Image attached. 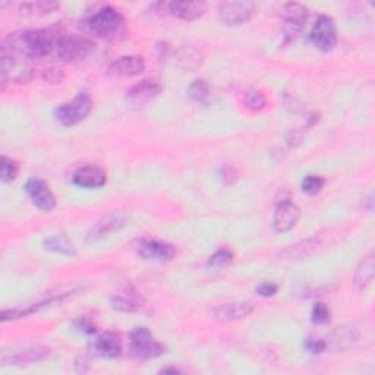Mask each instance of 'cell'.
Segmentation results:
<instances>
[{
	"label": "cell",
	"instance_id": "6da1fadb",
	"mask_svg": "<svg viewBox=\"0 0 375 375\" xmlns=\"http://www.w3.org/2000/svg\"><path fill=\"white\" fill-rule=\"evenodd\" d=\"M59 37L50 30H28L11 34L2 47L27 59H41L55 52Z\"/></svg>",
	"mask_w": 375,
	"mask_h": 375
},
{
	"label": "cell",
	"instance_id": "7a4b0ae2",
	"mask_svg": "<svg viewBox=\"0 0 375 375\" xmlns=\"http://www.w3.org/2000/svg\"><path fill=\"white\" fill-rule=\"evenodd\" d=\"M88 28L100 38L107 41H120L127 34V21L116 8L107 5L98 9L88 19Z\"/></svg>",
	"mask_w": 375,
	"mask_h": 375
},
{
	"label": "cell",
	"instance_id": "3957f363",
	"mask_svg": "<svg viewBox=\"0 0 375 375\" xmlns=\"http://www.w3.org/2000/svg\"><path fill=\"white\" fill-rule=\"evenodd\" d=\"M28 60L30 59L19 56L11 52V50L2 47V59H0V63H2V68H0V72H2V84L6 85L8 81L15 84L30 83L34 77V69Z\"/></svg>",
	"mask_w": 375,
	"mask_h": 375
},
{
	"label": "cell",
	"instance_id": "277c9868",
	"mask_svg": "<svg viewBox=\"0 0 375 375\" xmlns=\"http://www.w3.org/2000/svg\"><path fill=\"white\" fill-rule=\"evenodd\" d=\"M93 110V100L90 94L80 93L72 102L63 103L55 109V117L63 127H75L88 117Z\"/></svg>",
	"mask_w": 375,
	"mask_h": 375
},
{
	"label": "cell",
	"instance_id": "5b68a950",
	"mask_svg": "<svg viewBox=\"0 0 375 375\" xmlns=\"http://www.w3.org/2000/svg\"><path fill=\"white\" fill-rule=\"evenodd\" d=\"M131 352L138 359H154L166 352V347L154 339L147 327H135L130 334Z\"/></svg>",
	"mask_w": 375,
	"mask_h": 375
},
{
	"label": "cell",
	"instance_id": "8992f818",
	"mask_svg": "<svg viewBox=\"0 0 375 375\" xmlns=\"http://www.w3.org/2000/svg\"><path fill=\"white\" fill-rule=\"evenodd\" d=\"M94 48V44L80 36H60L56 46V56L60 62L72 63L85 59Z\"/></svg>",
	"mask_w": 375,
	"mask_h": 375
},
{
	"label": "cell",
	"instance_id": "52a82bcc",
	"mask_svg": "<svg viewBox=\"0 0 375 375\" xmlns=\"http://www.w3.org/2000/svg\"><path fill=\"white\" fill-rule=\"evenodd\" d=\"M283 19V40L285 44L295 41L305 28L308 19V9L297 2L286 4L282 9Z\"/></svg>",
	"mask_w": 375,
	"mask_h": 375
},
{
	"label": "cell",
	"instance_id": "ba28073f",
	"mask_svg": "<svg viewBox=\"0 0 375 375\" xmlns=\"http://www.w3.org/2000/svg\"><path fill=\"white\" fill-rule=\"evenodd\" d=\"M310 38L312 44L324 53H329L334 50L339 41L334 19L329 15H319L312 25Z\"/></svg>",
	"mask_w": 375,
	"mask_h": 375
},
{
	"label": "cell",
	"instance_id": "9c48e42d",
	"mask_svg": "<svg viewBox=\"0 0 375 375\" xmlns=\"http://www.w3.org/2000/svg\"><path fill=\"white\" fill-rule=\"evenodd\" d=\"M255 14V4L249 0H238V2H224L220 5L218 15L228 27H239L246 23Z\"/></svg>",
	"mask_w": 375,
	"mask_h": 375
},
{
	"label": "cell",
	"instance_id": "30bf717a",
	"mask_svg": "<svg viewBox=\"0 0 375 375\" xmlns=\"http://www.w3.org/2000/svg\"><path fill=\"white\" fill-rule=\"evenodd\" d=\"M134 248L138 257L147 261L167 263L176 257V248L157 239H139Z\"/></svg>",
	"mask_w": 375,
	"mask_h": 375
},
{
	"label": "cell",
	"instance_id": "8fae6325",
	"mask_svg": "<svg viewBox=\"0 0 375 375\" xmlns=\"http://www.w3.org/2000/svg\"><path fill=\"white\" fill-rule=\"evenodd\" d=\"M299 218H301V208H299L293 201H290V198H283L278 199L276 210L273 214V229L278 233H286L292 231Z\"/></svg>",
	"mask_w": 375,
	"mask_h": 375
},
{
	"label": "cell",
	"instance_id": "7c38bea8",
	"mask_svg": "<svg viewBox=\"0 0 375 375\" xmlns=\"http://www.w3.org/2000/svg\"><path fill=\"white\" fill-rule=\"evenodd\" d=\"M52 355V351L47 346H25L22 349L14 352H4L2 358H0V364L2 366H9V365H28V364H36L47 359Z\"/></svg>",
	"mask_w": 375,
	"mask_h": 375
},
{
	"label": "cell",
	"instance_id": "4fadbf2b",
	"mask_svg": "<svg viewBox=\"0 0 375 375\" xmlns=\"http://www.w3.org/2000/svg\"><path fill=\"white\" fill-rule=\"evenodd\" d=\"M125 224H127V216H125L122 211H113L102 217L94 224L87 235V242L97 243L100 241H103L112 233L120 231Z\"/></svg>",
	"mask_w": 375,
	"mask_h": 375
},
{
	"label": "cell",
	"instance_id": "5bb4252c",
	"mask_svg": "<svg viewBox=\"0 0 375 375\" xmlns=\"http://www.w3.org/2000/svg\"><path fill=\"white\" fill-rule=\"evenodd\" d=\"M25 192L30 196L31 203L41 211H52L56 207V196L43 179L31 178L25 184Z\"/></svg>",
	"mask_w": 375,
	"mask_h": 375
},
{
	"label": "cell",
	"instance_id": "9a60e30c",
	"mask_svg": "<svg viewBox=\"0 0 375 375\" xmlns=\"http://www.w3.org/2000/svg\"><path fill=\"white\" fill-rule=\"evenodd\" d=\"M145 70V60L141 56H122L113 60L107 73L113 78H132Z\"/></svg>",
	"mask_w": 375,
	"mask_h": 375
},
{
	"label": "cell",
	"instance_id": "2e32d148",
	"mask_svg": "<svg viewBox=\"0 0 375 375\" xmlns=\"http://www.w3.org/2000/svg\"><path fill=\"white\" fill-rule=\"evenodd\" d=\"M254 311L251 302H229L221 304L211 310V315L218 322H235L249 317Z\"/></svg>",
	"mask_w": 375,
	"mask_h": 375
},
{
	"label": "cell",
	"instance_id": "e0dca14e",
	"mask_svg": "<svg viewBox=\"0 0 375 375\" xmlns=\"http://www.w3.org/2000/svg\"><path fill=\"white\" fill-rule=\"evenodd\" d=\"M73 185L85 189H97L106 185L107 173L97 166H84L80 167L72 176Z\"/></svg>",
	"mask_w": 375,
	"mask_h": 375
},
{
	"label": "cell",
	"instance_id": "ac0fdd59",
	"mask_svg": "<svg viewBox=\"0 0 375 375\" xmlns=\"http://www.w3.org/2000/svg\"><path fill=\"white\" fill-rule=\"evenodd\" d=\"M169 15L182 19V21H195L201 18L207 12V4L204 2H191V0H176L166 5Z\"/></svg>",
	"mask_w": 375,
	"mask_h": 375
},
{
	"label": "cell",
	"instance_id": "d6986e66",
	"mask_svg": "<svg viewBox=\"0 0 375 375\" xmlns=\"http://www.w3.org/2000/svg\"><path fill=\"white\" fill-rule=\"evenodd\" d=\"M321 248V241L317 238H310L305 241L297 242L295 245L287 246L286 249L280 253V260L285 261H299V260H305L314 254H317Z\"/></svg>",
	"mask_w": 375,
	"mask_h": 375
},
{
	"label": "cell",
	"instance_id": "ffe728a7",
	"mask_svg": "<svg viewBox=\"0 0 375 375\" xmlns=\"http://www.w3.org/2000/svg\"><path fill=\"white\" fill-rule=\"evenodd\" d=\"M91 347L97 356L117 358L122 352V342L116 333L106 332L103 334H100L98 337H95Z\"/></svg>",
	"mask_w": 375,
	"mask_h": 375
},
{
	"label": "cell",
	"instance_id": "44dd1931",
	"mask_svg": "<svg viewBox=\"0 0 375 375\" xmlns=\"http://www.w3.org/2000/svg\"><path fill=\"white\" fill-rule=\"evenodd\" d=\"M160 93H162V84L157 80L147 78L130 87L127 91V97L130 100H134V102L144 103L159 97Z\"/></svg>",
	"mask_w": 375,
	"mask_h": 375
},
{
	"label": "cell",
	"instance_id": "7402d4cb",
	"mask_svg": "<svg viewBox=\"0 0 375 375\" xmlns=\"http://www.w3.org/2000/svg\"><path fill=\"white\" fill-rule=\"evenodd\" d=\"M43 246L46 251L55 253L59 255H66V257H75L77 255V248L68 239L65 235H55L44 239Z\"/></svg>",
	"mask_w": 375,
	"mask_h": 375
},
{
	"label": "cell",
	"instance_id": "603a6c76",
	"mask_svg": "<svg viewBox=\"0 0 375 375\" xmlns=\"http://www.w3.org/2000/svg\"><path fill=\"white\" fill-rule=\"evenodd\" d=\"M374 271H375L374 257L368 255L359 263L355 273V286L358 290H364L371 285L374 279Z\"/></svg>",
	"mask_w": 375,
	"mask_h": 375
},
{
	"label": "cell",
	"instance_id": "cb8c5ba5",
	"mask_svg": "<svg viewBox=\"0 0 375 375\" xmlns=\"http://www.w3.org/2000/svg\"><path fill=\"white\" fill-rule=\"evenodd\" d=\"M110 305L113 310L119 311V312H135L141 308V302L135 293H130V292H123L120 295H116L110 299Z\"/></svg>",
	"mask_w": 375,
	"mask_h": 375
},
{
	"label": "cell",
	"instance_id": "d4e9b609",
	"mask_svg": "<svg viewBox=\"0 0 375 375\" xmlns=\"http://www.w3.org/2000/svg\"><path fill=\"white\" fill-rule=\"evenodd\" d=\"M56 9H59V4L56 2H25L19 5V11L22 14H28V15H47L52 14Z\"/></svg>",
	"mask_w": 375,
	"mask_h": 375
},
{
	"label": "cell",
	"instance_id": "484cf974",
	"mask_svg": "<svg viewBox=\"0 0 375 375\" xmlns=\"http://www.w3.org/2000/svg\"><path fill=\"white\" fill-rule=\"evenodd\" d=\"M188 97L195 103L204 105L210 97V85L206 80H195L188 88Z\"/></svg>",
	"mask_w": 375,
	"mask_h": 375
},
{
	"label": "cell",
	"instance_id": "4316f807",
	"mask_svg": "<svg viewBox=\"0 0 375 375\" xmlns=\"http://www.w3.org/2000/svg\"><path fill=\"white\" fill-rule=\"evenodd\" d=\"M245 106L251 112H261L267 107V97L260 90H249L245 94Z\"/></svg>",
	"mask_w": 375,
	"mask_h": 375
},
{
	"label": "cell",
	"instance_id": "83f0119b",
	"mask_svg": "<svg viewBox=\"0 0 375 375\" xmlns=\"http://www.w3.org/2000/svg\"><path fill=\"white\" fill-rule=\"evenodd\" d=\"M358 336L355 334L354 330H347V329H339L333 334V349L334 351H343V349L352 346L354 342H356Z\"/></svg>",
	"mask_w": 375,
	"mask_h": 375
},
{
	"label": "cell",
	"instance_id": "f1b7e54d",
	"mask_svg": "<svg viewBox=\"0 0 375 375\" xmlns=\"http://www.w3.org/2000/svg\"><path fill=\"white\" fill-rule=\"evenodd\" d=\"M19 173V164L16 160L4 156L2 157V171H0V178H2L4 184H11L18 178Z\"/></svg>",
	"mask_w": 375,
	"mask_h": 375
},
{
	"label": "cell",
	"instance_id": "f546056e",
	"mask_svg": "<svg viewBox=\"0 0 375 375\" xmlns=\"http://www.w3.org/2000/svg\"><path fill=\"white\" fill-rule=\"evenodd\" d=\"M330 319H332V311H330V308L326 304L317 302L312 307L311 321L314 324H317V326H326V324L330 322Z\"/></svg>",
	"mask_w": 375,
	"mask_h": 375
},
{
	"label": "cell",
	"instance_id": "4dcf8cb0",
	"mask_svg": "<svg viewBox=\"0 0 375 375\" xmlns=\"http://www.w3.org/2000/svg\"><path fill=\"white\" fill-rule=\"evenodd\" d=\"M233 263V254L231 249H218L217 253H214L210 258H208V265L213 268H224L228 267Z\"/></svg>",
	"mask_w": 375,
	"mask_h": 375
},
{
	"label": "cell",
	"instance_id": "1f68e13d",
	"mask_svg": "<svg viewBox=\"0 0 375 375\" xmlns=\"http://www.w3.org/2000/svg\"><path fill=\"white\" fill-rule=\"evenodd\" d=\"M324 185H326V179L318 176V174H308L302 182V191L307 195H317L322 191Z\"/></svg>",
	"mask_w": 375,
	"mask_h": 375
},
{
	"label": "cell",
	"instance_id": "d6a6232c",
	"mask_svg": "<svg viewBox=\"0 0 375 375\" xmlns=\"http://www.w3.org/2000/svg\"><path fill=\"white\" fill-rule=\"evenodd\" d=\"M304 346H305L307 351L312 355H321L322 352L327 351V342L324 340L322 337H318V336L307 337Z\"/></svg>",
	"mask_w": 375,
	"mask_h": 375
},
{
	"label": "cell",
	"instance_id": "836d02e7",
	"mask_svg": "<svg viewBox=\"0 0 375 375\" xmlns=\"http://www.w3.org/2000/svg\"><path fill=\"white\" fill-rule=\"evenodd\" d=\"M41 77L44 81L50 83V84H60L65 80V73L60 68L56 66H48L43 70Z\"/></svg>",
	"mask_w": 375,
	"mask_h": 375
},
{
	"label": "cell",
	"instance_id": "e575fe53",
	"mask_svg": "<svg viewBox=\"0 0 375 375\" xmlns=\"http://www.w3.org/2000/svg\"><path fill=\"white\" fill-rule=\"evenodd\" d=\"M75 326H77L78 330H81L85 334H95L97 333V327L95 324H93L88 318L85 317H80L77 321H75Z\"/></svg>",
	"mask_w": 375,
	"mask_h": 375
},
{
	"label": "cell",
	"instance_id": "d590c367",
	"mask_svg": "<svg viewBox=\"0 0 375 375\" xmlns=\"http://www.w3.org/2000/svg\"><path fill=\"white\" fill-rule=\"evenodd\" d=\"M278 290H279L278 285L268 283V282L261 283L260 286H257V293H258L260 296H263V297H271V296H274V295L278 293Z\"/></svg>",
	"mask_w": 375,
	"mask_h": 375
},
{
	"label": "cell",
	"instance_id": "8d00e7d4",
	"mask_svg": "<svg viewBox=\"0 0 375 375\" xmlns=\"http://www.w3.org/2000/svg\"><path fill=\"white\" fill-rule=\"evenodd\" d=\"M162 372H174V374H176V372H179V369H176V368H164V369H162Z\"/></svg>",
	"mask_w": 375,
	"mask_h": 375
}]
</instances>
